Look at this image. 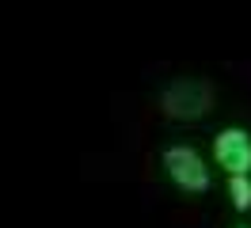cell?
<instances>
[{
  "mask_svg": "<svg viewBox=\"0 0 251 228\" xmlns=\"http://www.w3.org/2000/svg\"><path fill=\"white\" fill-rule=\"evenodd\" d=\"M164 167H168V175H172L179 186H187V190H205L209 186V171H205L202 156L194 149H168V156H164Z\"/></svg>",
  "mask_w": 251,
  "mask_h": 228,
  "instance_id": "obj_1",
  "label": "cell"
},
{
  "mask_svg": "<svg viewBox=\"0 0 251 228\" xmlns=\"http://www.w3.org/2000/svg\"><path fill=\"white\" fill-rule=\"evenodd\" d=\"M217 160L225 164V171L232 179H244L251 167V141L244 129H225L217 137Z\"/></svg>",
  "mask_w": 251,
  "mask_h": 228,
  "instance_id": "obj_2",
  "label": "cell"
},
{
  "mask_svg": "<svg viewBox=\"0 0 251 228\" xmlns=\"http://www.w3.org/2000/svg\"><path fill=\"white\" fill-rule=\"evenodd\" d=\"M232 190H236V205H240V209H248V205H251V186H248V179H232Z\"/></svg>",
  "mask_w": 251,
  "mask_h": 228,
  "instance_id": "obj_3",
  "label": "cell"
}]
</instances>
